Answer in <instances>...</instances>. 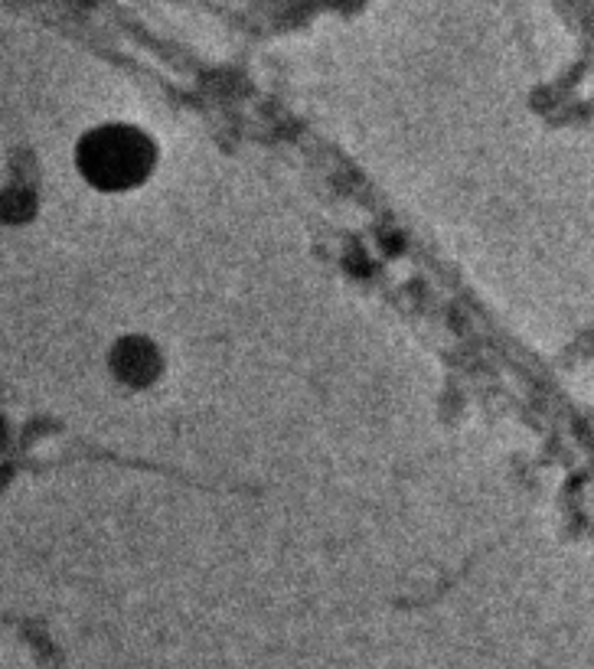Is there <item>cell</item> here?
Returning a JSON list of instances; mask_svg holds the SVG:
<instances>
[{"instance_id": "obj_1", "label": "cell", "mask_w": 594, "mask_h": 669, "mask_svg": "<svg viewBox=\"0 0 594 669\" xmlns=\"http://www.w3.org/2000/svg\"><path fill=\"white\" fill-rule=\"evenodd\" d=\"M75 164L85 176V183L109 193H121L151 176V170L158 164V148L138 128L102 124L79 141Z\"/></svg>"}, {"instance_id": "obj_2", "label": "cell", "mask_w": 594, "mask_h": 669, "mask_svg": "<svg viewBox=\"0 0 594 669\" xmlns=\"http://www.w3.org/2000/svg\"><path fill=\"white\" fill-rule=\"evenodd\" d=\"M111 376L128 389H148L163 369L161 349L144 336H124L111 349Z\"/></svg>"}]
</instances>
